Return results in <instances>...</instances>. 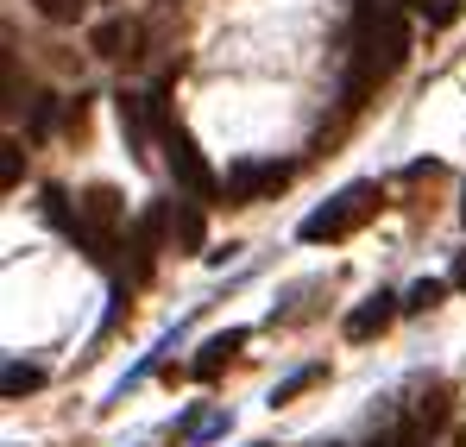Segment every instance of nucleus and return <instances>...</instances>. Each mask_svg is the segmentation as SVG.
<instances>
[{"instance_id":"7","label":"nucleus","mask_w":466,"mask_h":447,"mask_svg":"<svg viewBox=\"0 0 466 447\" xmlns=\"http://www.w3.org/2000/svg\"><path fill=\"white\" fill-rule=\"evenodd\" d=\"M397 315H403V302H397V297H385V290H379V297H366L353 315H347V340H372V334H385Z\"/></svg>"},{"instance_id":"21","label":"nucleus","mask_w":466,"mask_h":447,"mask_svg":"<svg viewBox=\"0 0 466 447\" xmlns=\"http://www.w3.org/2000/svg\"><path fill=\"white\" fill-rule=\"evenodd\" d=\"M366 447H390V442H366Z\"/></svg>"},{"instance_id":"11","label":"nucleus","mask_w":466,"mask_h":447,"mask_svg":"<svg viewBox=\"0 0 466 447\" xmlns=\"http://www.w3.org/2000/svg\"><path fill=\"white\" fill-rule=\"evenodd\" d=\"M88 45H95L101 57H127V45H133V32H127L120 19H107V25H95V32H88Z\"/></svg>"},{"instance_id":"5","label":"nucleus","mask_w":466,"mask_h":447,"mask_svg":"<svg viewBox=\"0 0 466 447\" xmlns=\"http://www.w3.org/2000/svg\"><path fill=\"white\" fill-rule=\"evenodd\" d=\"M290 164H278V157H239L228 177H221V189H228V202H265V196H278V189H290Z\"/></svg>"},{"instance_id":"17","label":"nucleus","mask_w":466,"mask_h":447,"mask_svg":"<svg viewBox=\"0 0 466 447\" xmlns=\"http://www.w3.org/2000/svg\"><path fill=\"white\" fill-rule=\"evenodd\" d=\"M0 189H19V146H0Z\"/></svg>"},{"instance_id":"18","label":"nucleus","mask_w":466,"mask_h":447,"mask_svg":"<svg viewBox=\"0 0 466 447\" xmlns=\"http://www.w3.org/2000/svg\"><path fill=\"white\" fill-rule=\"evenodd\" d=\"M390 447H422V435H416V422H397V435H390Z\"/></svg>"},{"instance_id":"12","label":"nucleus","mask_w":466,"mask_h":447,"mask_svg":"<svg viewBox=\"0 0 466 447\" xmlns=\"http://www.w3.org/2000/svg\"><path fill=\"white\" fill-rule=\"evenodd\" d=\"M38 384H45V372H38V366L6 360V372H0V391H6V397H25V391H38Z\"/></svg>"},{"instance_id":"4","label":"nucleus","mask_w":466,"mask_h":447,"mask_svg":"<svg viewBox=\"0 0 466 447\" xmlns=\"http://www.w3.org/2000/svg\"><path fill=\"white\" fill-rule=\"evenodd\" d=\"M157 139H164V157H170V177H177V189H183L189 202H202V208H208L215 196H228V189H221V177L208 170V157L196 151V139H189L183 127H164Z\"/></svg>"},{"instance_id":"1","label":"nucleus","mask_w":466,"mask_h":447,"mask_svg":"<svg viewBox=\"0 0 466 447\" xmlns=\"http://www.w3.org/2000/svg\"><path fill=\"white\" fill-rule=\"evenodd\" d=\"M410 57V19L403 0H360L353 13V64H347V107H360L379 82L403 70Z\"/></svg>"},{"instance_id":"16","label":"nucleus","mask_w":466,"mask_h":447,"mask_svg":"<svg viewBox=\"0 0 466 447\" xmlns=\"http://www.w3.org/2000/svg\"><path fill=\"white\" fill-rule=\"evenodd\" d=\"M38 13H45V19H57V25H70V19L82 13V0H38Z\"/></svg>"},{"instance_id":"19","label":"nucleus","mask_w":466,"mask_h":447,"mask_svg":"<svg viewBox=\"0 0 466 447\" xmlns=\"http://www.w3.org/2000/svg\"><path fill=\"white\" fill-rule=\"evenodd\" d=\"M454 284H461V290H466V252H461V259H454Z\"/></svg>"},{"instance_id":"3","label":"nucleus","mask_w":466,"mask_h":447,"mask_svg":"<svg viewBox=\"0 0 466 447\" xmlns=\"http://www.w3.org/2000/svg\"><path fill=\"white\" fill-rule=\"evenodd\" d=\"M379 202H385L379 183H347L334 202H321L309 221H303V239H309V246H321V239H347V233H360V227L379 215Z\"/></svg>"},{"instance_id":"15","label":"nucleus","mask_w":466,"mask_h":447,"mask_svg":"<svg viewBox=\"0 0 466 447\" xmlns=\"http://www.w3.org/2000/svg\"><path fill=\"white\" fill-rule=\"evenodd\" d=\"M441 302V284L435 278H422V284H410V297H403V315H422V309H435Z\"/></svg>"},{"instance_id":"2","label":"nucleus","mask_w":466,"mask_h":447,"mask_svg":"<svg viewBox=\"0 0 466 447\" xmlns=\"http://www.w3.org/2000/svg\"><path fill=\"white\" fill-rule=\"evenodd\" d=\"M120 227H127V196H120L114 183H95V189L76 196V227H70V239L88 252V265H107V259H114Z\"/></svg>"},{"instance_id":"10","label":"nucleus","mask_w":466,"mask_h":447,"mask_svg":"<svg viewBox=\"0 0 466 447\" xmlns=\"http://www.w3.org/2000/svg\"><path fill=\"white\" fill-rule=\"evenodd\" d=\"M202 239H208V227H202V202H177V246L183 252H202Z\"/></svg>"},{"instance_id":"13","label":"nucleus","mask_w":466,"mask_h":447,"mask_svg":"<svg viewBox=\"0 0 466 447\" xmlns=\"http://www.w3.org/2000/svg\"><path fill=\"white\" fill-rule=\"evenodd\" d=\"M416 19H429V25H454L461 19V0H403Z\"/></svg>"},{"instance_id":"14","label":"nucleus","mask_w":466,"mask_h":447,"mask_svg":"<svg viewBox=\"0 0 466 447\" xmlns=\"http://www.w3.org/2000/svg\"><path fill=\"white\" fill-rule=\"evenodd\" d=\"M321 378H328V366H303V372H290L284 384H278V391H271V403H290V397H303V391H309V384H321Z\"/></svg>"},{"instance_id":"9","label":"nucleus","mask_w":466,"mask_h":447,"mask_svg":"<svg viewBox=\"0 0 466 447\" xmlns=\"http://www.w3.org/2000/svg\"><path fill=\"white\" fill-rule=\"evenodd\" d=\"M120 133H127V146H133V151L146 146V133H152V107H146V95H120Z\"/></svg>"},{"instance_id":"20","label":"nucleus","mask_w":466,"mask_h":447,"mask_svg":"<svg viewBox=\"0 0 466 447\" xmlns=\"http://www.w3.org/2000/svg\"><path fill=\"white\" fill-rule=\"evenodd\" d=\"M461 221H466V189H461Z\"/></svg>"},{"instance_id":"8","label":"nucleus","mask_w":466,"mask_h":447,"mask_svg":"<svg viewBox=\"0 0 466 447\" xmlns=\"http://www.w3.org/2000/svg\"><path fill=\"white\" fill-rule=\"evenodd\" d=\"M246 347V328H228V334H215V340H202V353H196V366L189 372L196 378H221L228 372V360Z\"/></svg>"},{"instance_id":"6","label":"nucleus","mask_w":466,"mask_h":447,"mask_svg":"<svg viewBox=\"0 0 466 447\" xmlns=\"http://www.w3.org/2000/svg\"><path fill=\"white\" fill-rule=\"evenodd\" d=\"M164 227H170V208H164V202H152V208H146V215L133 221V278H152Z\"/></svg>"}]
</instances>
